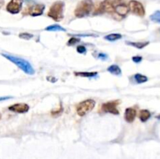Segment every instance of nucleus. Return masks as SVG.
I'll return each mask as SVG.
<instances>
[{"label": "nucleus", "mask_w": 160, "mask_h": 159, "mask_svg": "<svg viewBox=\"0 0 160 159\" xmlns=\"http://www.w3.org/2000/svg\"><path fill=\"white\" fill-rule=\"evenodd\" d=\"M2 56H4L5 58H6L7 60H9L10 62H12L13 63H14L15 65H17L20 70H22L23 71L26 73L27 74H30V75H33L35 74V70L32 67V64L28 62L27 60L21 59V58L16 57V56H11V55L8 54H2Z\"/></svg>", "instance_id": "obj_1"}, {"label": "nucleus", "mask_w": 160, "mask_h": 159, "mask_svg": "<svg viewBox=\"0 0 160 159\" xmlns=\"http://www.w3.org/2000/svg\"><path fill=\"white\" fill-rule=\"evenodd\" d=\"M150 20L155 22V23H160V11L157 10L154 13L151 14V16H150Z\"/></svg>", "instance_id": "obj_20"}, {"label": "nucleus", "mask_w": 160, "mask_h": 159, "mask_svg": "<svg viewBox=\"0 0 160 159\" xmlns=\"http://www.w3.org/2000/svg\"><path fill=\"white\" fill-rule=\"evenodd\" d=\"M151 117V113L148 110L146 109H143V110L140 111L139 113V119H141V122H145L148 120Z\"/></svg>", "instance_id": "obj_13"}, {"label": "nucleus", "mask_w": 160, "mask_h": 159, "mask_svg": "<svg viewBox=\"0 0 160 159\" xmlns=\"http://www.w3.org/2000/svg\"><path fill=\"white\" fill-rule=\"evenodd\" d=\"M156 118H157V119H160V115H157V116H156Z\"/></svg>", "instance_id": "obj_27"}, {"label": "nucleus", "mask_w": 160, "mask_h": 159, "mask_svg": "<svg viewBox=\"0 0 160 159\" xmlns=\"http://www.w3.org/2000/svg\"><path fill=\"white\" fill-rule=\"evenodd\" d=\"M11 98V97H0V102H2V101H5V100H8Z\"/></svg>", "instance_id": "obj_26"}, {"label": "nucleus", "mask_w": 160, "mask_h": 159, "mask_svg": "<svg viewBox=\"0 0 160 159\" xmlns=\"http://www.w3.org/2000/svg\"><path fill=\"white\" fill-rule=\"evenodd\" d=\"M19 37L20 38L29 40V39H31L33 38V34H29V33H20L19 34Z\"/></svg>", "instance_id": "obj_22"}, {"label": "nucleus", "mask_w": 160, "mask_h": 159, "mask_svg": "<svg viewBox=\"0 0 160 159\" xmlns=\"http://www.w3.org/2000/svg\"><path fill=\"white\" fill-rule=\"evenodd\" d=\"M45 10V5L43 4H36L32 5L26 9V13L32 16H41Z\"/></svg>", "instance_id": "obj_9"}, {"label": "nucleus", "mask_w": 160, "mask_h": 159, "mask_svg": "<svg viewBox=\"0 0 160 159\" xmlns=\"http://www.w3.org/2000/svg\"><path fill=\"white\" fill-rule=\"evenodd\" d=\"M77 51L80 54H85L87 52V49H86V48L84 46L80 45L77 48Z\"/></svg>", "instance_id": "obj_23"}, {"label": "nucleus", "mask_w": 160, "mask_h": 159, "mask_svg": "<svg viewBox=\"0 0 160 159\" xmlns=\"http://www.w3.org/2000/svg\"><path fill=\"white\" fill-rule=\"evenodd\" d=\"M120 102L119 100H115V101H112V102L102 104V110L105 112H108V113L113 114V115H119V110L117 106L120 104Z\"/></svg>", "instance_id": "obj_7"}, {"label": "nucleus", "mask_w": 160, "mask_h": 159, "mask_svg": "<svg viewBox=\"0 0 160 159\" xmlns=\"http://www.w3.org/2000/svg\"><path fill=\"white\" fill-rule=\"evenodd\" d=\"M75 76H78V77H95L98 75L97 72H75Z\"/></svg>", "instance_id": "obj_15"}, {"label": "nucleus", "mask_w": 160, "mask_h": 159, "mask_svg": "<svg viewBox=\"0 0 160 159\" xmlns=\"http://www.w3.org/2000/svg\"><path fill=\"white\" fill-rule=\"evenodd\" d=\"M107 71H108L109 73H110V74H113V75L117 76L120 75L122 73L121 69H120L117 65H112V66L109 67L108 69H107Z\"/></svg>", "instance_id": "obj_16"}, {"label": "nucleus", "mask_w": 160, "mask_h": 159, "mask_svg": "<svg viewBox=\"0 0 160 159\" xmlns=\"http://www.w3.org/2000/svg\"><path fill=\"white\" fill-rule=\"evenodd\" d=\"M29 106L28 105L24 103L14 104L12 106L9 107V109L13 112H17V113H25L29 110Z\"/></svg>", "instance_id": "obj_10"}, {"label": "nucleus", "mask_w": 160, "mask_h": 159, "mask_svg": "<svg viewBox=\"0 0 160 159\" xmlns=\"http://www.w3.org/2000/svg\"><path fill=\"white\" fill-rule=\"evenodd\" d=\"M95 106V102L92 99H87L85 101L80 102L76 107L77 109V113L79 116H84L91 111Z\"/></svg>", "instance_id": "obj_4"}, {"label": "nucleus", "mask_w": 160, "mask_h": 159, "mask_svg": "<svg viewBox=\"0 0 160 159\" xmlns=\"http://www.w3.org/2000/svg\"><path fill=\"white\" fill-rule=\"evenodd\" d=\"M45 31H66L65 28L58 24H52L51 26L47 27L45 28Z\"/></svg>", "instance_id": "obj_17"}, {"label": "nucleus", "mask_w": 160, "mask_h": 159, "mask_svg": "<svg viewBox=\"0 0 160 159\" xmlns=\"http://www.w3.org/2000/svg\"><path fill=\"white\" fill-rule=\"evenodd\" d=\"M98 58H99V60H106V59L108 58V56L106 54H104V53H99V54H98Z\"/></svg>", "instance_id": "obj_25"}, {"label": "nucleus", "mask_w": 160, "mask_h": 159, "mask_svg": "<svg viewBox=\"0 0 160 159\" xmlns=\"http://www.w3.org/2000/svg\"><path fill=\"white\" fill-rule=\"evenodd\" d=\"M128 7L129 9L133 13L137 15V16L142 17V16H144V14H145V10H144V6L138 1H136V0H131V1H130Z\"/></svg>", "instance_id": "obj_6"}, {"label": "nucleus", "mask_w": 160, "mask_h": 159, "mask_svg": "<svg viewBox=\"0 0 160 159\" xmlns=\"http://www.w3.org/2000/svg\"><path fill=\"white\" fill-rule=\"evenodd\" d=\"M129 11H130V9H129L128 5H127L126 4L120 3L115 6V12L121 16H125L128 13Z\"/></svg>", "instance_id": "obj_12"}, {"label": "nucleus", "mask_w": 160, "mask_h": 159, "mask_svg": "<svg viewBox=\"0 0 160 159\" xmlns=\"http://www.w3.org/2000/svg\"><path fill=\"white\" fill-rule=\"evenodd\" d=\"M134 80L138 84H142V83H145L148 81V77L146 76H144L141 74H137L134 75Z\"/></svg>", "instance_id": "obj_18"}, {"label": "nucleus", "mask_w": 160, "mask_h": 159, "mask_svg": "<svg viewBox=\"0 0 160 159\" xmlns=\"http://www.w3.org/2000/svg\"><path fill=\"white\" fill-rule=\"evenodd\" d=\"M132 60L136 63H141L142 61V57H141V56H134L132 58Z\"/></svg>", "instance_id": "obj_24"}, {"label": "nucleus", "mask_w": 160, "mask_h": 159, "mask_svg": "<svg viewBox=\"0 0 160 159\" xmlns=\"http://www.w3.org/2000/svg\"><path fill=\"white\" fill-rule=\"evenodd\" d=\"M122 38V35L120 34H111L106 35L104 38L106 40L109 41V42H114V41L119 40Z\"/></svg>", "instance_id": "obj_19"}, {"label": "nucleus", "mask_w": 160, "mask_h": 159, "mask_svg": "<svg viewBox=\"0 0 160 159\" xmlns=\"http://www.w3.org/2000/svg\"><path fill=\"white\" fill-rule=\"evenodd\" d=\"M136 115H137V112L134 108H128L126 109L125 113H124V119L127 122H132L135 119Z\"/></svg>", "instance_id": "obj_11"}, {"label": "nucleus", "mask_w": 160, "mask_h": 159, "mask_svg": "<svg viewBox=\"0 0 160 159\" xmlns=\"http://www.w3.org/2000/svg\"><path fill=\"white\" fill-rule=\"evenodd\" d=\"M63 9H64V2L57 1L52 4L48 12V16L55 21H61L63 18Z\"/></svg>", "instance_id": "obj_3"}, {"label": "nucleus", "mask_w": 160, "mask_h": 159, "mask_svg": "<svg viewBox=\"0 0 160 159\" xmlns=\"http://www.w3.org/2000/svg\"><path fill=\"white\" fill-rule=\"evenodd\" d=\"M115 4L113 2V0H104L102 2H101L96 9V12L95 14H101L103 13H113L115 11Z\"/></svg>", "instance_id": "obj_5"}, {"label": "nucleus", "mask_w": 160, "mask_h": 159, "mask_svg": "<svg viewBox=\"0 0 160 159\" xmlns=\"http://www.w3.org/2000/svg\"><path fill=\"white\" fill-rule=\"evenodd\" d=\"M23 0H11L6 5V10L12 14H17L21 10Z\"/></svg>", "instance_id": "obj_8"}, {"label": "nucleus", "mask_w": 160, "mask_h": 159, "mask_svg": "<svg viewBox=\"0 0 160 159\" xmlns=\"http://www.w3.org/2000/svg\"><path fill=\"white\" fill-rule=\"evenodd\" d=\"M80 38H77L76 37H73L70 39V40L68 41L67 42V45L71 46V45H74L75 44H77L78 42H80Z\"/></svg>", "instance_id": "obj_21"}, {"label": "nucleus", "mask_w": 160, "mask_h": 159, "mask_svg": "<svg viewBox=\"0 0 160 159\" xmlns=\"http://www.w3.org/2000/svg\"><path fill=\"white\" fill-rule=\"evenodd\" d=\"M93 2L91 0H82L76 7L74 15L78 18H83L88 16L92 11Z\"/></svg>", "instance_id": "obj_2"}, {"label": "nucleus", "mask_w": 160, "mask_h": 159, "mask_svg": "<svg viewBox=\"0 0 160 159\" xmlns=\"http://www.w3.org/2000/svg\"><path fill=\"white\" fill-rule=\"evenodd\" d=\"M126 44L129 45H131V46H133V47L136 48V49H144V47H146V46L149 44V42H126Z\"/></svg>", "instance_id": "obj_14"}]
</instances>
